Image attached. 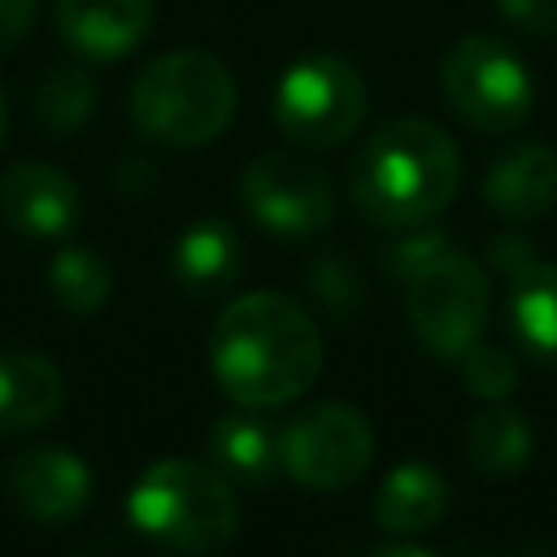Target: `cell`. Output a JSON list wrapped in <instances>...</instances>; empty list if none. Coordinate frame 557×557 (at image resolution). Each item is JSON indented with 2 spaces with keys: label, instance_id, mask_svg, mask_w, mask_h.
<instances>
[{
  "label": "cell",
  "instance_id": "obj_7",
  "mask_svg": "<svg viewBox=\"0 0 557 557\" xmlns=\"http://www.w3.org/2000/svg\"><path fill=\"white\" fill-rule=\"evenodd\" d=\"M366 117V83L352 61L318 52L283 70L274 87V122L305 148L344 144Z\"/></svg>",
  "mask_w": 557,
  "mask_h": 557
},
{
  "label": "cell",
  "instance_id": "obj_5",
  "mask_svg": "<svg viewBox=\"0 0 557 557\" xmlns=\"http://www.w3.org/2000/svg\"><path fill=\"white\" fill-rule=\"evenodd\" d=\"M487 274L457 248H440L426 265L405 278V313L418 344L431 357L457 361L470 344L483 339L487 326Z\"/></svg>",
  "mask_w": 557,
  "mask_h": 557
},
{
  "label": "cell",
  "instance_id": "obj_27",
  "mask_svg": "<svg viewBox=\"0 0 557 557\" xmlns=\"http://www.w3.org/2000/svg\"><path fill=\"white\" fill-rule=\"evenodd\" d=\"M0 135H4V91H0Z\"/></svg>",
  "mask_w": 557,
  "mask_h": 557
},
{
  "label": "cell",
  "instance_id": "obj_23",
  "mask_svg": "<svg viewBox=\"0 0 557 557\" xmlns=\"http://www.w3.org/2000/svg\"><path fill=\"white\" fill-rule=\"evenodd\" d=\"M309 292L318 296V305H322L331 318H348V313L361 305L357 274H352L344 261H335V257L313 261V270H309Z\"/></svg>",
  "mask_w": 557,
  "mask_h": 557
},
{
  "label": "cell",
  "instance_id": "obj_11",
  "mask_svg": "<svg viewBox=\"0 0 557 557\" xmlns=\"http://www.w3.org/2000/svg\"><path fill=\"white\" fill-rule=\"evenodd\" d=\"M0 218L26 239H61L78 222V183L48 161H17L0 178Z\"/></svg>",
  "mask_w": 557,
  "mask_h": 557
},
{
  "label": "cell",
  "instance_id": "obj_2",
  "mask_svg": "<svg viewBox=\"0 0 557 557\" xmlns=\"http://www.w3.org/2000/svg\"><path fill=\"white\" fill-rule=\"evenodd\" d=\"M352 205L366 222L413 231L448 209L461 187V152L426 117H396L379 126L352 161Z\"/></svg>",
  "mask_w": 557,
  "mask_h": 557
},
{
  "label": "cell",
  "instance_id": "obj_24",
  "mask_svg": "<svg viewBox=\"0 0 557 557\" xmlns=\"http://www.w3.org/2000/svg\"><path fill=\"white\" fill-rule=\"evenodd\" d=\"M440 248H448V239L440 235V231H418V235H400L396 244H387V252H383V265H387V274L392 278H409L418 265H426Z\"/></svg>",
  "mask_w": 557,
  "mask_h": 557
},
{
  "label": "cell",
  "instance_id": "obj_22",
  "mask_svg": "<svg viewBox=\"0 0 557 557\" xmlns=\"http://www.w3.org/2000/svg\"><path fill=\"white\" fill-rule=\"evenodd\" d=\"M461 383H466V392L470 396H479V400H505L513 387H518V361L505 352V348H496V344H470L461 357Z\"/></svg>",
  "mask_w": 557,
  "mask_h": 557
},
{
  "label": "cell",
  "instance_id": "obj_20",
  "mask_svg": "<svg viewBox=\"0 0 557 557\" xmlns=\"http://www.w3.org/2000/svg\"><path fill=\"white\" fill-rule=\"evenodd\" d=\"M48 287H52V296L65 313L87 318L109 300V265L91 248L65 244L48 265Z\"/></svg>",
  "mask_w": 557,
  "mask_h": 557
},
{
  "label": "cell",
  "instance_id": "obj_3",
  "mask_svg": "<svg viewBox=\"0 0 557 557\" xmlns=\"http://www.w3.org/2000/svg\"><path fill=\"white\" fill-rule=\"evenodd\" d=\"M126 513L139 535L174 553H218L239 531L235 483L213 466L187 457L152 461L135 479Z\"/></svg>",
  "mask_w": 557,
  "mask_h": 557
},
{
  "label": "cell",
  "instance_id": "obj_9",
  "mask_svg": "<svg viewBox=\"0 0 557 557\" xmlns=\"http://www.w3.org/2000/svg\"><path fill=\"white\" fill-rule=\"evenodd\" d=\"M239 200L252 222L292 239L322 231L335 213L331 178L292 152H261L239 178Z\"/></svg>",
  "mask_w": 557,
  "mask_h": 557
},
{
  "label": "cell",
  "instance_id": "obj_6",
  "mask_svg": "<svg viewBox=\"0 0 557 557\" xmlns=\"http://www.w3.org/2000/svg\"><path fill=\"white\" fill-rule=\"evenodd\" d=\"M444 96L453 113L479 131H513L535 109V83L513 48L492 35H466L444 52L440 65Z\"/></svg>",
  "mask_w": 557,
  "mask_h": 557
},
{
  "label": "cell",
  "instance_id": "obj_13",
  "mask_svg": "<svg viewBox=\"0 0 557 557\" xmlns=\"http://www.w3.org/2000/svg\"><path fill=\"white\" fill-rule=\"evenodd\" d=\"M152 26V0H57L61 39L91 57L113 61L126 57Z\"/></svg>",
  "mask_w": 557,
  "mask_h": 557
},
{
  "label": "cell",
  "instance_id": "obj_17",
  "mask_svg": "<svg viewBox=\"0 0 557 557\" xmlns=\"http://www.w3.org/2000/svg\"><path fill=\"white\" fill-rule=\"evenodd\" d=\"M170 270H174V278L187 292H205V296L209 292H222L244 270V244H239V235H235L231 222L200 218V222H191L178 235V244L170 252Z\"/></svg>",
  "mask_w": 557,
  "mask_h": 557
},
{
  "label": "cell",
  "instance_id": "obj_8",
  "mask_svg": "<svg viewBox=\"0 0 557 557\" xmlns=\"http://www.w3.org/2000/svg\"><path fill=\"white\" fill-rule=\"evenodd\" d=\"M283 474L309 492H339L366 474L374 461V431L361 409L339 400H318L300 409L283 431Z\"/></svg>",
  "mask_w": 557,
  "mask_h": 557
},
{
  "label": "cell",
  "instance_id": "obj_16",
  "mask_svg": "<svg viewBox=\"0 0 557 557\" xmlns=\"http://www.w3.org/2000/svg\"><path fill=\"white\" fill-rule=\"evenodd\" d=\"M65 400L61 370L39 357L9 348L0 352V431H30L44 426Z\"/></svg>",
  "mask_w": 557,
  "mask_h": 557
},
{
  "label": "cell",
  "instance_id": "obj_18",
  "mask_svg": "<svg viewBox=\"0 0 557 557\" xmlns=\"http://www.w3.org/2000/svg\"><path fill=\"white\" fill-rule=\"evenodd\" d=\"M448 509V483L440 470L422 466V461H405L396 466L383 487L374 492V522L392 535H418L431 531Z\"/></svg>",
  "mask_w": 557,
  "mask_h": 557
},
{
  "label": "cell",
  "instance_id": "obj_15",
  "mask_svg": "<svg viewBox=\"0 0 557 557\" xmlns=\"http://www.w3.org/2000/svg\"><path fill=\"white\" fill-rule=\"evenodd\" d=\"M505 278H509V331H513V339L531 357L557 361V261H544L540 252H531L527 261L505 270Z\"/></svg>",
  "mask_w": 557,
  "mask_h": 557
},
{
  "label": "cell",
  "instance_id": "obj_19",
  "mask_svg": "<svg viewBox=\"0 0 557 557\" xmlns=\"http://www.w3.org/2000/svg\"><path fill=\"white\" fill-rule=\"evenodd\" d=\"M535 448V431L518 409H483L466 422V457L474 461V470L483 474H513L531 461Z\"/></svg>",
  "mask_w": 557,
  "mask_h": 557
},
{
  "label": "cell",
  "instance_id": "obj_14",
  "mask_svg": "<svg viewBox=\"0 0 557 557\" xmlns=\"http://www.w3.org/2000/svg\"><path fill=\"white\" fill-rule=\"evenodd\" d=\"M209 461L218 474H226L239 487H265L283 470V440L278 426H270L257 413H222L209 426Z\"/></svg>",
  "mask_w": 557,
  "mask_h": 557
},
{
  "label": "cell",
  "instance_id": "obj_1",
  "mask_svg": "<svg viewBox=\"0 0 557 557\" xmlns=\"http://www.w3.org/2000/svg\"><path fill=\"white\" fill-rule=\"evenodd\" d=\"M209 370L244 409L287 405L318 379L322 335L292 296L244 292L209 331Z\"/></svg>",
  "mask_w": 557,
  "mask_h": 557
},
{
  "label": "cell",
  "instance_id": "obj_26",
  "mask_svg": "<svg viewBox=\"0 0 557 557\" xmlns=\"http://www.w3.org/2000/svg\"><path fill=\"white\" fill-rule=\"evenodd\" d=\"M35 22V0H0V52L17 48Z\"/></svg>",
  "mask_w": 557,
  "mask_h": 557
},
{
  "label": "cell",
  "instance_id": "obj_4",
  "mask_svg": "<svg viewBox=\"0 0 557 557\" xmlns=\"http://www.w3.org/2000/svg\"><path fill=\"white\" fill-rule=\"evenodd\" d=\"M135 126L170 148H200L235 117V78L209 52H165L131 87Z\"/></svg>",
  "mask_w": 557,
  "mask_h": 557
},
{
  "label": "cell",
  "instance_id": "obj_12",
  "mask_svg": "<svg viewBox=\"0 0 557 557\" xmlns=\"http://www.w3.org/2000/svg\"><path fill=\"white\" fill-rule=\"evenodd\" d=\"M483 205L505 222H535L557 205V152L548 144H513L483 174Z\"/></svg>",
  "mask_w": 557,
  "mask_h": 557
},
{
  "label": "cell",
  "instance_id": "obj_21",
  "mask_svg": "<svg viewBox=\"0 0 557 557\" xmlns=\"http://www.w3.org/2000/svg\"><path fill=\"white\" fill-rule=\"evenodd\" d=\"M96 104V78L83 65H52L35 87V117L48 131H74L91 117Z\"/></svg>",
  "mask_w": 557,
  "mask_h": 557
},
{
  "label": "cell",
  "instance_id": "obj_25",
  "mask_svg": "<svg viewBox=\"0 0 557 557\" xmlns=\"http://www.w3.org/2000/svg\"><path fill=\"white\" fill-rule=\"evenodd\" d=\"M500 17L535 39H557V0H496Z\"/></svg>",
  "mask_w": 557,
  "mask_h": 557
},
{
  "label": "cell",
  "instance_id": "obj_10",
  "mask_svg": "<svg viewBox=\"0 0 557 557\" xmlns=\"http://www.w3.org/2000/svg\"><path fill=\"white\" fill-rule=\"evenodd\" d=\"M4 483H9L13 505L26 518L44 522V527H57V522L78 518L83 505H87V496H91V470L70 448H30V453H17L9 461V470H4Z\"/></svg>",
  "mask_w": 557,
  "mask_h": 557
}]
</instances>
